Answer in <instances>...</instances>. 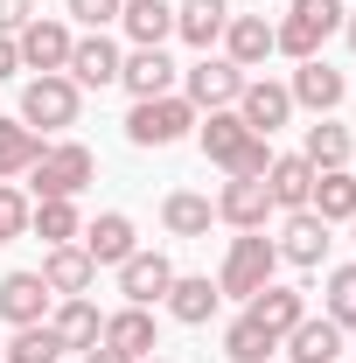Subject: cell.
I'll return each instance as SVG.
<instances>
[{
  "label": "cell",
  "instance_id": "30bf717a",
  "mask_svg": "<svg viewBox=\"0 0 356 363\" xmlns=\"http://www.w3.org/2000/svg\"><path fill=\"white\" fill-rule=\"evenodd\" d=\"M238 119H245L252 133L287 126V119H294V91H287V84H266V77H245V91H238Z\"/></svg>",
  "mask_w": 356,
  "mask_h": 363
},
{
  "label": "cell",
  "instance_id": "ac0fdd59",
  "mask_svg": "<svg viewBox=\"0 0 356 363\" xmlns=\"http://www.w3.org/2000/svg\"><path fill=\"white\" fill-rule=\"evenodd\" d=\"M321 252H328V224H321L314 210H287L279 259H287V266H321Z\"/></svg>",
  "mask_w": 356,
  "mask_h": 363
},
{
  "label": "cell",
  "instance_id": "1f68e13d",
  "mask_svg": "<svg viewBox=\"0 0 356 363\" xmlns=\"http://www.w3.org/2000/svg\"><path fill=\"white\" fill-rule=\"evenodd\" d=\"M272 350H279V335H266L252 315H238L230 328H223V357L230 363H272Z\"/></svg>",
  "mask_w": 356,
  "mask_h": 363
},
{
  "label": "cell",
  "instance_id": "74e56055",
  "mask_svg": "<svg viewBox=\"0 0 356 363\" xmlns=\"http://www.w3.org/2000/svg\"><path fill=\"white\" fill-rule=\"evenodd\" d=\"M35 21V0H0V35H21Z\"/></svg>",
  "mask_w": 356,
  "mask_h": 363
},
{
  "label": "cell",
  "instance_id": "b9f144b4",
  "mask_svg": "<svg viewBox=\"0 0 356 363\" xmlns=\"http://www.w3.org/2000/svg\"><path fill=\"white\" fill-rule=\"evenodd\" d=\"M140 363H168V357H140Z\"/></svg>",
  "mask_w": 356,
  "mask_h": 363
},
{
  "label": "cell",
  "instance_id": "9c48e42d",
  "mask_svg": "<svg viewBox=\"0 0 356 363\" xmlns=\"http://www.w3.org/2000/svg\"><path fill=\"white\" fill-rule=\"evenodd\" d=\"M238 91H245V70H238L230 56H203V63L189 70V105H203V112L238 105Z\"/></svg>",
  "mask_w": 356,
  "mask_h": 363
},
{
  "label": "cell",
  "instance_id": "d590c367",
  "mask_svg": "<svg viewBox=\"0 0 356 363\" xmlns=\"http://www.w3.org/2000/svg\"><path fill=\"white\" fill-rule=\"evenodd\" d=\"M28 217H35V210H28V196L0 182V245H7V238H21V230H28Z\"/></svg>",
  "mask_w": 356,
  "mask_h": 363
},
{
  "label": "cell",
  "instance_id": "836d02e7",
  "mask_svg": "<svg viewBox=\"0 0 356 363\" xmlns=\"http://www.w3.org/2000/svg\"><path fill=\"white\" fill-rule=\"evenodd\" d=\"M63 357V342H56V328L35 321V328H14V342H7V363H56Z\"/></svg>",
  "mask_w": 356,
  "mask_h": 363
},
{
  "label": "cell",
  "instance_id": "5bb4252c",
  "mask_svg": "<svg viewBox=\"0 0 356 363\" xmlns=\"http://www.w3.org/2000/svg\"><path fill=\"white\" fill-rule=\"evenodd\" d=\"M49 315V286L43 272H7L0 279V321H14V328H35Z\"/></svg>",
  "mask_w": 356,
  "mask_h": 363
},
{
  "label": "cell",
  "instance_id": "60d3db41",
  "mask_svg": "<svg viewBox=\"0 0 356 363\" xmlns=\"http://www.w3.org/2000/svg\"><path fill=\"white\" fill-rule=\"evenodd\" d=\"M343 35H350V49H356V14H343Z\"/></svg>",
  "mask_w": 356,
  "mask_h": 363
},
{
  "label": "cell",
  "instance_id": "8fae6325",
  "mask_svg": "<svg viewBox=\"0 0 356 363\" xmlns=\"http://www.w3.org/2000/svg\"><path fill=\"white\" fill-rule=\"evenodd\" d=\"M119 63H126L119 43L98 28V35H84V43H70V63H63V70H70V84H98L105 91V84H119Z\"/></svg>",
  "mask_w": 356,
  "mask_h": 363
},
{
  "label": "cell",
  "instance_id": "8992f818",
  "mask_svg": "<svg viewBox=\"0 0 356 363\" xmlns=\"http://www.w3.org/2000/svg\"><path fill=\"white\" fill-rule=\"evenodd\" d=\"M21 126H35V133H56V126H77V84H70L63 70L35 77V84L21 91Z\"/></svg>",
  "mask_w": 356,
  "mask_h": 363
},
{
  "label": "cell",
  "instance_id": "603a6c76",
  "mask_svg": "<svg viewBox=\"0 0 356 363\" xmlns=\"http://www.w3.org/2000/svg\"><path fill=\"white\" fill-rule=\"evenodd\" d=\"M287 91H294V105H308V112H335V105H343V70H328L321 56H308Z\"/></svg>",
  "mask_w": 356,
  "mask_h": 363
},
{
  "label": "cell",
  "instance_id": "7a4b0ae2",
  "mask_svg": "<svg viewBox=\"0 0 356 363\" xmlns=\"http://www.w3.org/2000/svg\"><path fill=\"white\" fill-rule=\"evenodd\" d=\"M335 28H343V0H294V7H287V21L272 28V49H287L294 63H308Z\"/></svg>",
  "mask_w": 356,
  "mask_h": 363
},
{
  "label": "cell",
  "instance_id": "44dd1931",
  "mask_svg": "<svg viewBox=\"0 0 356 363\" xmlns=\"http://www.w3.org/2000/svg\"><path fill=\"white\" fill-rule=\"evenodd\" d=\"M245 315L259 321V328H266V335H279V342H287V328H294V321L308 315V301H301V286H259V294H252V308H245Z\"/></svg>",
  "mask_w": 356,
  "mask_h": 363
},
{
  "label": "cell",
  "instance_id": "52a82bcc",
  "mask_svg": "<svg viewBox=\"0 0 356 363\" xmlns=\"http://www.w3.org/2000/svg\"><path fill=\"white\" fill-rule=\"evenodd\" d=\"M217 217L230 230H266V217H272L266 175H230V182H223V196H217Z\"/></svg>",
  "mask_w": 356,
  "mask_h": 363
},
{
  "label": "cell",
  "instance_id": "9a60e30c",
  "mask_svg": "<svg viewBox=\"0 0 356 363\" xmlns=\"http://www.w3.org/2000/svg\"><path fill=\"white\" fill-rule=\"evenodd\" d=\"M91 252V266H126L140 245H133V217H119V210H105L98 224H84V238H77Z\"/></svg>",
  "mask_w": 356,
  "mask_h": 363
},
{
  "label": "cell",
  "instance_id": "6da1fadb",
  "mask_svg": "<svg viewBox=\"0 0 356 363\" xmlns=\"http://www.w3.org/2000/svg\"><path fill=\"white\" fill-rule=\"evenodd\" d=\"M203 154L217 161L223 175H266V168H272V154H266V133H252V126H245V119H238L230 105L203 119Z\"/></svg>",
  "mask_w": 356,
  "mask_h": 363
},
{
  "label": "cell",
  "instance_id": "7bdbcfd3",
  "mask_svg": "<svg viewBox=\"0 0 356 363\" xmlns=\"http://www.w3.org/2000/svg\"><path fill=\"white\" fill-rule=\"evenodd\" d=\"M350 224H356V217H350Z\"/></svg>",
  "mask_w": 356,
  "mask_h": 363
},
{
  "label": "cell",
  "instance_id": "ba28073f",
  "mask_svg": "<svg viewBox=\"0 0 356 363\" xmlns=\"http://www.w3.org/2000/svg\"><path fill=\"white\" fill-rule=\"evenodd\" d=\"M168 286H175L168 252H133V259L119 266V294H126V308H154V301H168Z\"/></svg>",
  "mask_w": 356,
  "mask_h": 363
},
{
  "label": "cell",
  "instance_id": "d4e9b609",
  "mask_svg": "<svg viewBox=\"0 0 356 363\" xmlns=\"http://www.w3.org/2000/svg\"><path fill=\"white\" fill-rule=\"evenodd\" d=\"M119 84L133 91V98H168V84H175V63H168L161 49H133V56L119 63Z\"/></svg>",
  "mask_w": 356,
  "mask_h": 363
},
{
  "label": "cell",
  "instance_id": "ab89813d",
  "mask_svg": "<svg viewBox=\"0 0 356 363\" xmlns=\"http://www.w3.org/2000/svg\"><path fill=\"white\" fill-rule=\"evenodd\" d=\"M84 363H133V357H119L112 342H91V350H84Z\"/></svg>",
  "mask_w": 356,
  "mask_h": 363
},
{
  "label": "cell",
  "instance_id": "2e32d148",
  "mask_svg": "<svg viewBox=\"0 0 356 363\" xmlns=\"http://www.w3.org/2000/svg\"><path fill=\"white\" fill-rule=\"evenodd\" d=\"M91 279H98V266H91V252H84V245H49V259H43V286H49V294L77 301Z\"/></svg>",
  "mask_w": 356,
  "mask_h": 363
},
{
  "label": "cell",
  "instance_id": "f35d334b",
  "mask_svg": "<svg viewBox=\"0 0 356 363\" xmlns=\"http://www.w3.org/2000/svg\"><path fill=\"white\" fill-rule=\"evenodd\" d=\"M21 70V49H14V35H0V77H14Z\"/></svg>",
  "mask_w": 356,
  "mask_h": 363
},
{
  "label": "cell",
  "instance_id": "484cf974",
  "mask_svg": "<svg viewBox=\"0 0 356 363\" xmlns=\"http://www.w3.org/2000/svg\"><path fill=\"white\" fill-rule=\"evenodd\" d=\"M217 301H223V294L203 279V272H189V279L175 272V286H168V315H175L182 328H203V321L217 315Z\"/></svg>",
  "mask_w": 356,
  "mask_h": 363
},
{
  "label": "cell",
  "instance_id": "4fadbf2b",
  "mask_svg": "<svg viewBox=\"0 0 356 363\" xmlns=\"http://www.w3.org/2000/svg\"><path fill=\"white\" fill-rule=\"evenodd\" d=\"M287 363H343V321L301 315L294 328H287Z\"/></svg>",
  "mask_w": 356,
  "mask_h": 363
},
{
  "label": "cell",
  "instance_id": "d6a6232c",
  "mask_svg": "<svg viewBox=\"0 0 356 363\" xmlns=\"http://www.w3.org/2000/svg\"><path fill=\"white\" fill-rule=\"evenodd\" d=\"M314 161V175L321 168H350V126H335V119H321V126H308V147H301Z\"/></svg>",
  "mask_w": 356,
  "mask_h": 363
},
{
  "label": "cell",
  "instance_id": "8d00e7d4",
  "mask_svg": "<svg viewBox=\"0 0 356 363\" xmlns=\"http://www.w3.org/2000/svg\"><path fill=\"white\" fill-rule=\"evenodd\" d=\"M63 7H70L84 28H105V21H119V7H126V0H63Z\"/></svg>",
  "mask_w": 356,
  "mask_h": 363
},
{
  "label": "cell",
  "instance_id": "277c9868",
  "mask_svg": "<svg viewBox=\"0 0 356 363\" xmlns=\"http://www.w3.org/2000/svg\"><path fill=\"white\" fill-rule=\"evenodd\" d=\"M196 126V105L189 98H133V112H126V140L133 147H175L182 133Z\"/></svg>",
  "mask_w": 356,
  "mask_h": 363
},
{
  "label": "cell",
  "instance_id": "e575fe53",
  "mask_svg": "<svg viewBox=\"0 0 356 363\" xmlns=\"http://www.w3.org/2000/svg\"><path fill=\"white\" fill-rule=\"evenodd\" d=\"M328 321L356 328V266H335V272H328Z\"/></svg>",
  "mask_w": 356,
  "mask_h": 363
},
{
  "label": "cell",
  "instance_id": "4316f807",
  "mask_svg": "<svg viewBox=\"0 0 356 363\" xmlns=\"http://www.w3.org/2000/svg\"><path fill=\"white\" fill-rule=\"evenodd\" d=\"M98 342H112V350H119V357H154V315H147V308H119V315L105 321V335H98Z\"/></svg>",
  "mask_w": 356,
  "mask_h": 363
},
{
  "label": "cell",
  "instance_id": "3957f363",
  "mask_svg": "<svg viewBox=\"0 0 356 363\" xmlns=\"http://www.w3.org/2000/svg\"><path fill=\"white\" fill-rule=\"evenodd\" d=\"M272 266H279V245H272V238H259V230H245V238H230V252H223L217 294H238V301H252L259 286H272Z\"/></svg>",
  "mask_w": 356,
  "mask_h": 363
},
{
  "label": "cell",
  "instance_id": "4dcf8cb0",
  "mask_svg": "<svg viewBox=\"0 0 356 363\" xmlns=\"http://www.w3.org/2000/svg\"><path fill=\"white\" fill-rule=\"evenodd\" d=\"M43 161V133L21 119H0V175H28Z\"/></svg>",
  "mask_w": 356,
  "mask_h": 363
},
{
  "label": "cell",
  "instance_id": "7402d4cb",
  "mask_svg": "<svg viewBox=\"0 0 356 363\" xmlns=\"http://www.w3.org/2000/svg\"><path fill=\"white\" fill-rule=\"evenodd\" d=\"M308 210L321 217V224H350V217H356V175H350V168H321Z\"/></svg>",
  "mask_w": 356,
  "mask_h": 363
},
{
  "label": "cell",
  "instance_id": "5b68a950",
  "mask_svg": "<svg viewBox=\"0 0 356 363\" xmlns=\"http://www.w3.org/2000/svg\"><path fill=\"white\" fill-rule=\"evenodd\" d=\"M91 175H98V161H91V147H77V140H63V147H43V161H35V196H63V203H77L91 189Z\"/></svg>",
  "mask_w": 356,
  "mask_h": 363
},
{
  "label": "cell",
  "instance_id": "d6986e66",
  "mask_svg": "<svg viewBox=\"0 0 356 363\" xmlns=\"http://www.w3.org/2000/svg\"><path fill=\"white\" fill-rule=\"evenodd\" d=\"M266 189H272V210H308L314 161H308V154H279V161L266 168Z\"/></svg>",
  "mask_w": 356,
  "mask_h": 363
},
{
  "label": "cell",
  "instance_id": "ffe728a7",
  "mask_svg": "<svg viewBox=\"0 0 356 363\" xmlns=\"http://www.w3.org/2000/svg\"><path fill=\"white\" fill-rule=\"evenodd\" d=\"M223 49H230V63H238V70H259V63L272 56V21H266V14H230Z\"/></svg>",
  "mask_w": 356,
  "mask_h": 363
},
{
  "label": "cell",
  "instance_id": "7c38bea8",
  "mask_svg": "<svg viewBox=\"0 0 356 363\" xmlns=\"http://www.w3.org/2000/svg\"><path fill=\"white\" fill-rule=\"evenodd\" d=\"M70 43H77V35H70L63 21H43V14H35V21H28V28L14 35V49H21V63H28V70H43V77L70 63Z\"/></svg>",
  "mask_w": 356,
  "mask_h": 363
},
{
  "label": "cell",
  "instance_id": "e0dca14e",
  "mask_svg": "<svg viewBox=\"0 0 356 363\" xmlns=\"http://www.w3.org/2000/svg\"><path fill=\"white\" fill-rule=\"evenodd\" d=\"M223 28H230V7H223V0H182V7H175V35L196 43L203 56L223 43Z\"/></svg>",
  "mask_w": 356,
  "mask_h": 363
},
{
  "label": "cell",
  "instance_id": "f546056e",
  "mask_svg": "<svg viewBox=\"0 0 356 363\" xmlns=\"http://www.w3.org/2000/svg\"><path fill=\"white\" fill-rule=\"evenodd\" d=\"M28 230H35L43 245H77V238H84V217H77V203L49 196V203H35V217H28Z\"/></svg>",
  "mask_w": 356,
  "mask_h": 363
},
{
  "label": "cell",
  "instance_id": "f1b7e54d",
  "mask_svg": "<svg viewBox=\"0 0 356 363\" xmlns=\"http://www.w3.org/2000/svg\"><path fill=\"white\" fill-rule=\"evenodd\" d=\"M210 217H217V203H210V196H196V189H175V196L161 203V224L175 230V238H203Z\"/></svg>",
  "mask_w": 356,
  "mask_h": 363
},
{
  "label": "cell",
  "instance_id": "83f0119b",
  "mask_svg": "<svg viewBox=\"0 0 356 363\" xmlns=\"http://www.w3.org/2000/svg\"><path fill=\"white\" fill-rule=\"evenodd\" d=\"M49 328H56V342H63V350H91V342L105 335V315L77 294V301H63V308H56V321H49Z\"/></svg>",
  "mask_w": 356,
  "mask_h": 363
},
{
  "label": "cell",
  "instance_id": "cb8c5ba5",
  "mask_svg": "<svg viewBox=\"0 0 356 363\" xmlns=\"http://www.w3.org/2000/svg\"><path fill=\"white\" fill-rule=\"evenodd\" d=\"M119 21H126L133 49H161L168 35H175V7H168V0H126Z\"/></svg>",
  "mask_w": 356,
  "mask_h": 363
}]
</instances>
